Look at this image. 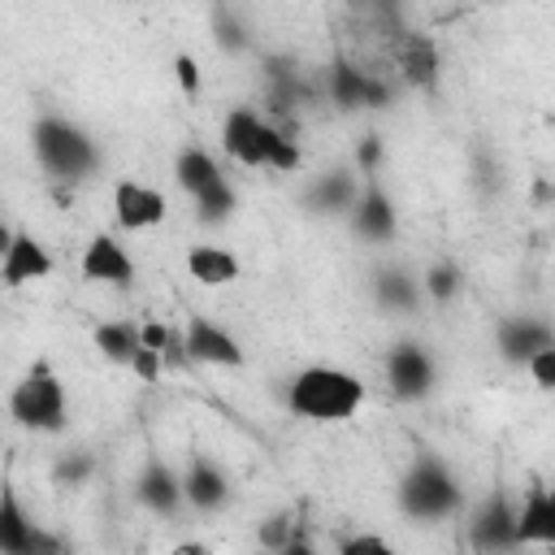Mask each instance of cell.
<instances>
[{"mask_svg":"<svg viewBox=\"0 0 555 555\" xmlns=\"http://www.w3.org/2000/svg\"><path fill=\"white\" fill-rule=\"evenodd\" d=\"M364 399H369L364 382L351 369H338V364H308L286 386V408L299 421H312V425L351 421L364 408Z\"/></svg>","mask_w":555,"mask_h":555,"instance_id":"1","label":"cell"},{"mask_svg":"<svg viewBox=\"0 0 555 555\" xmlns=\"http://www.w3.org/2000/svg\"><path fill=\"white\" fill-rule=\"evenodd\" d=\"M221 147H225V156L234 160V165H243V169H278V173H295L299 169V143L282 130V126H273V121H264L256 108H230L225 113V121H221Z\"/></svg>","mask_w":555,"mask_h":555,"instance_id":"2","label":"cell"},{"mask_svg":"<svg viewBox=\"0 0 555 555\" xmlns=\"http://www.w3.org/2000/svg\"><path fill=\"white\" fill-rule=\"evenodd\" d=\"M35 160H39V169H43L52 182L74 186V182H82V178L95 173L100 147H95V139H91L82 126H74L69 117L43 113V117L35 121Z\"/></svg>","mask_w":555,"mask_h":555,"instance_id":"3","label":"cell"},{"mask_svg":"<svg viewBox=\"0 0 555 555\" xmlns=\"http://www.w3.org/2000/svg\"><path fill=\"white\" fill-rule=\"evenodd\" d=\"M460 503H464L460 481H455V473L438 455L412 460V468L399 481V507L412 520H447V516L460 512Z\"/></svg>","mask_w":555,"mask_h":555,"instance_id":"4","label":"cell"},{"mask_svg":"<svg viewBox=\"0 0 555 555\" xmlns=\"http://www.w3.org/2000/svg\"><path fill=\"white\" fill-rule=\"evenodd\" d=\"M9 416L30 434H61L65 429V386L48 360H35L26 377L9 395Z\"/></svg>","mask_w":555,"mask_h":555,"instance_id":"5","label":"cell"},{"mask_svg":"<svg viewBox=\"0 0 555 555\" xmlns=\"http://www.w3.org/2000/svg\"><path fill=\"white\" fill-rule=\"evenodd\" d=\"M56 551H65V542L48 533L43 525H35L17 490L4 486L0 490V555H56Z\"/></svg>","mask_w":555,"mask_h":555,"instance_id":"6","label":"cell"},{"mask_svg":"<svg viewBox=\"0 0 555 555\" xmlns=\"http://www.w3.org/2000/svg\"><path fill=\"white\" fill-rule=\"evenodd\" d=\"M390 65L399 74L403 87L412 91H434L442 78V56H438V39L425 30H399L390 39Z\"/></svg>","mask_w":555,"mask_h":555,"instance_id":"7","label":"cell"},{"mask_svg":"<svg viewBox=\"0 0 555 555\" xmlns=\"http://www.w3.org/2000/svg\"><path fill=\"white\" fill-rule=\"evenodd\" d=\"M382 369H386V386H390L395 399H425L434 390V382H438V364H434L429 347L416 343V338L395 343L386 351V364Z\"/></svg>","mask_w":555,"mask_h":555,"instance_id":"8","label":"cell"},{"mask_svg":"<svg viewBox=\"0 0 555 555\" xmlns=\"http://www.w3.org/2000/svg\"><path fill=\"white\" fill-rule=\"evenodd\" d=\"M468 542L477 555H503V551H516V503L494 490L468 520Z\"/></svg>","mask_w":555,"mask_h":555,"instance_id":"9","label":"cell"},{"mask_svg":"<svg viewBox=\"0 0 555 555\" xmlns=\"http://www.w3.org/2000/svg\"><path fill=\"white\" fill-rule=\"evenodd\" d=\"M113 217L121 230L139 234V230H152L169 217V199L165 191H156L152 182H139V178H121L113 186Z\"/></svg>","mask_w":555,"mask_h":555,"instance_id":"10","label":"cell"},{"mask_svg":"<svg viewBox=\"0 0 555 555\" xmlns=\"http://www.w3.org/2000/svg\"><path fill=\"white\" fill-rule=\"evenodd\" d=\"M182 351H186V360L212 364V369H238V364H243L238 338H234L221 321H212V317H191V321H186V330H182Z\"/></svg>","mask_w":555,"mask_h":555,"instance_id":"11","label":"cell"},{"mask_svg":"<svg viewBox=\"0 0 555 555\" xmlns=\"http://www.w3.org/2000/svg\"><path fill=\"white\" fill-rule=\"evenodd\" d=\"M52 269H56V260H52V251H48L35 234H26V230H13V234H9L4 256H0V278H4L9 291L30 286V282L48 278Z\"/></svg>","mask_w":555,"mask_h":555,"instance_id":"12","label":"cell"},{"mask_svg":"<svg viewBox=\"0 0 555 555\" xmlns=\"http://www.w3.org/2000/svg\"><path fill=\"white\" fill-rule=\"evenodd\" d=\"M516 542L555 551V486L529 481L525 499L516 503Z\"/></svg>","mask_w":555,"mask_h":555,"instance_id":"13","label":"cell"},{"mask_svg":"<svg viewBox=\"0 0 555 555\" xmlns=\"http://www.w3.org/2000/svg\"><path fill=\"white\" fill-rule=\"evenodd\" d=\"M78 269H82V278L95 282V286H130V282H134V260H130V251H126L113 234H95V238L82 247Z\"/></svg>","mask_w":555,"mask_h":555,"instance_id":"14","label":"cell"},{"mask_svg":"<svg viewBox=\"0 0 555 555\" xmlns=\"http://www.w3.org/2000/svg\"><path fill=\"white\" fill-rule=\"evenodd\" d=\"M134 499L139 507L156 512V516H178L182 503H186V490H182V473L169 468L165 460H147L139 481H134Z\"/></svg>","mask_w":555,"mask_h":555,"instance_id":"15","label":"cell"},{"mask_svg":"<svg viewBox=\"0 0 555 555\" xmlns=\"http://www.w3.org/2000/svg\"><path fill=\"white\" fill-rule=\"evenodd\" d=\"M494 343H499V356H503L507 364H529L542 347H551V343H555V330H551L546 321H538V317L520 312V317H507V321L499 325Z\"/></svg>","mask_w":555,"mask_h":555,"instance_id":"16","label":"cell"},{"mask_svg":"<svg viewBox=\"0 0 555 555\" xmlns=\"http://www.w3.org/2000/svg\"><path fill=\"white\" fill-rule=\"evenodd\" d=\"M351 230H356L360 238H369V243H390L395 230H399V212H395L390 195H386L373 178L364 182V191H360V199H356V208H351Z\"/></svg>","mask_w":555,"mask_h":555,"instance_id":"17","label":"cell"},{"mask_svg":"<svg viewBox=\"0 0 555 555\" xmlns=\"http://www.w3.org/2000/svg\"><path fill=\"white\" fill-rule=\"evenodd\" d=\"M182 490L195 512H221L230 503V477L208 455H191V464L182 468Z\"/></svg>","mask_w":555,"mask_h":555,"instance_id":"18","label":"cell"},{"mask_svg":"<svg viewBox=\"0 0 555 555\" xmlns=\"http://www.w3.org/2000/svg\"><path fill=\"white\" fill-rule=\"evenodd\" d=\"M173 178H178V186H182L191 199H204L208 191H217L221 182H230V178L221 173L217 156H212L208 147H199V143H191V147L178 152V160H173Z\"/></svg>","mask_w":555,"mask_h":555,"instance_id":"19","label":"cell"},{"mask_svg":"<svg viewBox=\"0 0 555 555\" xmlns=\"http://www.w3.org/2000/svg\"><path fill=\"white\" fill-rule=\"evenodd\" d=\"M186 273L199 282V286H230L243 278V264L230 247L221 243H191L186 247Z\"/></svg>","mask_w":555,"mask_h":555,"instance_id":"20","label":"cell"},{"mask_svg":"<svg viewBox=\"0 0 555 555\" xmlns=\"http://www.w3.org/2000/svg\"><path fill=\"white\" fill-rule=\"evenodd\" d=\"M360 191L364 186L356 182L351 169H330V173H321L312 182V208L317 212H351L356 199H360Z\"/></svg>","mask_w":555,"mask_h":555,"instance_id":"21","label":"cell"},{"mask_svg":"<svg viewBox=\"0 0 555 555\" xmlns=\"http://www.w3.org/2000/svg\"><path fill=\"white\" fill-rule=\"evenodd\" d=\"M330 91H334V100L347 104V108H356V104H382V100H386V87H382L377 78H369L364 69H356V65H338Z\"/></svg>","mask_w":555,"mask_h":555,"instance_id":"22","label":"cell"},{"mask_svg":"<svg viewBox=\"0 0 555 555\" xmlns=\"http://www.w3.org/2000/svg\"><path fill=\"white\" fill-rule=\"evenodd\" d=\"M95 347H100V356L104 360H113V364H130L134 356H139V347H143V338H139V325L134 321H104V325H95Z\"/></svg>","mask_w":555,"mask_h":555,"instance_id":"23","label":"cell"},{"mask_svg":"<svg viewBox=\"0 0 555 555\" xmlns=\"http://www.w3.org/2000/svg\"><path fill=\"white\" fill-rule=\"evenodd\" d=\"M377 299H382V308H390V312H412L416 308V299H421V282L412 278V273H403V269H386V273H377Z\"/></svg>","mask_w":555,"mask_h":555,"instance_id":"24","label":"cell"},{"mask_svg":"<svg viewBox=\"0 0 555 555\" xmlns=\"http://www.w3.org/2000/svg\"><path fill=\"white\" fill-rule=\"evenodd\" d=\"M421 291H425L434 304H447V299L460 291V269H455L451 260L429 264V269H425V278H421Z\"/></svg>","mask_w":555,"mask_h":555,"instance_id":"25","label":"cell"},{"mask_svg":"<svg viewBox=\"0 0 555 555\" xmlns=\"http://www.w3.org/2000/svg\"><path fill=\"white\" fill-rule=\"evenodd\" d=\"M304 529L295 525V516L291 512H273V516H264V525H260V551H282V546H291L295 538H299Z\"/></svg>","mask_w":555,"mask_h":555,"instance_id":"26","label":"cell"},{"mask_svg":"<svg viewBox=\"0 0 555 555\" xmlns=\"http://www.w3.org/2000/svg\"><path fill=\"white\" fill-rule=\"evenodd\" d=\"M195 212H199L204 221H225V217L234 212V186L221 182L217 191H208L204 199H195Z\"/></svg>","mask_w":555,"mask_h":555,"instance_id":"27","label":"cell"},{"mask_svg":"<svg viewBox=\"0 0 555 555\" xmlns=\"http://www.w3.org/2000/svg\"><path fill=\"white\" fill-rule=\"evenodd\" d=\"M338 555H399L382 533H356V538H347L343 542V551Z\"/></svg>","mask_w":555,"mask_h":555,"instance_id":"28","label":"cell"},{"mask_svg":"<svg viewBox=\"0 0 555 555\" xmlns=\"http://www.w3.org/2000/svg\"><path fill=\"white\" fill-rule=\"evenodd\" d=\"M525 369H529V377H533L542 390H555V343H551V347H542Z\"/></svg>","mask_w":555,"mask_h":555,"instance_id":"29","label":"cell"},{"mask_svg":"<svg viewBox=\"0 0 555 555\" xmlns=\"http://www.w3.org/2000/svg\"><path fill=\"white\" fill-rule=\"evenodd\" d=\"M173 78H178V87H182L186 95L199 91V65H195L191 52H178V56H173Z\"/></svg>","mask_w":555,"mask_h":555,"instance_id":"30","label":"cell"},{"mask_svg":"<svg viewBox=\"0 0 555 555\" xmlns=\"http://www.w3.org/2000/svg\"><path fill=\"white\" fill-rule=\"evenodd\" d=\"M130 369H134V377H139V382H156V377H160V369H165V356H160V351H152V347H139V356L130 360Z\"/></svg>","mask_w":555,"mask_h":555,"instance_id":"31","label":"cell"},{"mask_svg":"<svg viewBox=\"0 0 555 555\" xmlns=\"http://www.w3.org/2000/svg\"><path fill=\"white\" fill-rule=\"evenodd\" d=\"M217 30H221V35H217L221 48H243V43H247V30H243V26H225L221 13H217Z\"/></svg>","mask_w":555,"mask_h":555,"instance_id":"32","label":"cell"},{"mask_svg":"<svg viewBox=\"0 0 555 555\" xmlns=\"http://www.w3.org/2000/svg\"><path fill=\"white\" fill-rule=\"evenodd\" d=\"M377 160H382V139H373V134H369V139L360 143V169H364V173L373 178V169H377Z\"/></svg>","mask_w":555,"mask_h":555,"instance_id":"33","label":"cell"},{"mask_svg":"<svg viewBox=\"0 0 555 555\" xmlns=\"http://www.w3.org/2000/svg\"><path fill=\"white\" fill-rule=\"evenodd\" d=\"M260 555H317V546H312V542L299 533L291 546H282V551H260Z\"/></svg>","mask_w":555,"mask_h":555,"instance_id":"34","label":"cell"},{"mask_svg":"<svg viewBox=\"0 0 555 555\" xmlns=\"http://www.w3.org/2000/svg\"><path fill=\"white\" fill-rule=\"evenodd\" d=\"M56 555H69V551H56Z\"/></svg>","mask_w":555,"mask_h":555,"instance_id":"35","label":"cell"}]
</instances>
